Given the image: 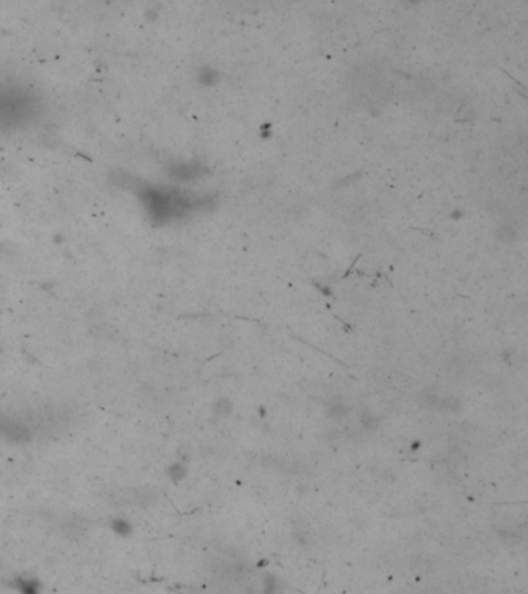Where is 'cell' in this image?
<instances>
[{
    "label": "cell",
    "mask_w": 528,
    "mask_h": 594,
    "mask_svg": "<svg viewBox=\"0 0 528 594\" xmlns=\"http://www.w3.org/2000/svg\"><path fill=\"white\" fill-rule=\"evenodd\" d=\"M16 582H17V583H16L17 589H19L20 592H23V594H36L37 591H39V588H41L39 580L30 579V577H20V579H17Z\"/></svg>",
    "instance_id": "obj_1"
},
{
    "label": "cell",
    "mask_w": 528,
    "mask_h": 594,
    "mask_svg": "<svg viewBox=\"0 0 528 594\" xmlns=\"http://www.w3.org/2000/svg\"><path fill=\"white\" fill-rule=\"evenodd\" d=\"M112 529H113V532L121 535V537H127L132 532V525L124 519H115L112 522Z\"/></svg>",
    "instance_id": "obj_2"
},
{
    "label": "cell",
    "mask_w": 528,
    "mask_h": 594,
    "mask_svg": "<svg viewBox=\"0 0 528 594\" xmlns=\"http://www.w3.org/2000/svg\"><path fill=\"white\" fill-rule=\"evenodd\" d=\"M233 412V403L228 398H220L214 404V413L218 416H228Z\"/></svg>",
    "instance_id": "obj_3"
},
{
    "label": "cell",
    "mask_w": 528,
    "mask_h": 594,
    "mask_svg": "<svg viewBox=\"0 0 528 594\" xmlns=\"http://www.w3.org/2000/svg\"><path fill=\"white\" fill-rule=\"evenodd\" d=\"M361 424H363L367 430H375L376 427L380 426V419L376 418V416H373L372 413H369V412H364L363 416H361Z\"/></svg>",
    "instance_id": "obj_4"
},
{
    "label": "cell",
    "mask_w": 528,
    "mask_h": 594,
    "mask_svg": "<svg viewBox=\"0 0 528 594\" xmlns=\"http://www.w3.org/2000/svg\"><path fill=\"white\" fill-rule=\"evenodd\" d=\"M347 413H349V409H347L344 404H341V403L330 406L328 410H327V415L331 416V418H343V416H346Z\"/></svg>",
    "instance_id": "obj_5"
},
{
    "label": "cell",
    "mask_w": 528,
    "mask_h": 594,
    "mask_svg": "<svg viewBox=\"0 0 528 594\" xmlns=\"http://www.w3.org/2000/svg\"><path fill=\"white\" fill-rule=\"evenodd\" d=\"M168 473H169V477H171L174 482H180V480L184 477V475H186L184 467H183L181 464H172V466L169 467Z\"/></svg>",
    "instance_id": "obj_6"
}]
</instances>
